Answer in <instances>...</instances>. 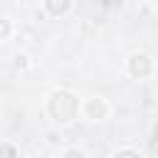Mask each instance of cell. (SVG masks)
I'll use <instances>...</instances> for the list:
<instances>
[{
    "label": "cell",
    "mask_w": 158,
    "mask_h": 158,
    "mask_svg": "<svg viewBox=\"0 0 158 158\" xmlns=\"http://www.w3.org/2000/svg\"><path fill=\"white\" fill-rule=\"evenodd\" d=\"M49 109H52V116L57 121H72L74 118V111H77V101L69 94H54Z\"/></svg>",
    "instance_id": "cell-1"
},
{
    "label": "cell",
    "mask_w": 158,
    "mask_h": 158,
    "mask_svg": "<svg viewBox=\"0 0 158 158\" xmlns=\"http://www.w3.org/2000/svg\"><path fill=\"white\" fill-rule=\"evenodd\" d=\"M131 72L136 74V77H143V74H148V59L141 54V57H133V62H131Z\"/></svg>",
    "instance_id": "cell-2"
},
{
    "label": "cell",
    "mask_w": 158,
    "mask_h": 158,
    "mask_svg": "<svg viewBox=\"0 0 158 158\" xmlns=\"http://www.w3.org/2000/svg\"><path fill=\"white\" fill-rule=\"evenodd\" d=\"M47 7H49L52 15H59V12H67L69 0H47Z\"/></svg>",
    "instance_id": "cell-3"
},
{
    "label": "cell",
    "mask_w": 158,
    "mask_h": 158,
    "mask_svg": "<svg viewBox=\"0 0 158 158\" xmlns=\"http://www.w3.org/2000/svg\"><path fill=\"white\" fill-rule=\"evenodd\" d=\"M101 114H104L101 101H94V104H91V116H101Z\"/></svg>",
    "instance_id": "cell-4"
},
{
    "label": "cell",
    "mask_w": 158,
    "mask_h": 158,
    "mask_svg": "<svg viewBox=\"0 0 158 158\" xmlns=\"http://www.w3.org/2000/svg\"><path fill=\"white\" fill-rule=\"evenodd\" d=\"M0 156H15V148L12 146H0Z\"/></svg>",
    "instance_id": "cell-5"
},
{
    "label": "cell",
    "mask_w": 158,
    "mask_h": 158,
    "mask_svg": "<svg viewBox=\"0 0 158 158\" xmlns=\"http://www.w3.org/2000/svg\"><path fill=\"white\" fill-rule=\"evenodd\" d=\"M5 32H7V25L2 22V25H0V35H5Z\"/></svg>",
    "instance_id": "cell-6"
},
{
    "label": "cell",
    "mask_w": 158,
    "mask_h": 158,
    "mask_svg": "<svg viewBox=\"0 0 158 158\" xmlns=\"http://www.w3.org/2000/svg\"><path fill=\"white\" fill-rule=\"evenodd\" d=\"M153 143H158V128H156V133H153Z\"/></svg>",
    "instance_id": "cell-7"
}]
</instances>
